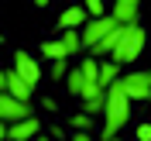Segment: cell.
<instances>
[{
  "mask_svg": "<svg viewBox=\"0 0 151 141\" xmlns=\"http://www.w3.org/2000/svg\"><path fill=\"white\" fill-rule=\"evenodd\" d=\"M127 117H131V96H127V90H124L120 79H113V83L106 86V107H103V131H100V138L113 141L117 131L127 124Z\"/></svg>",
  "mask_w": 151,
  "mask_h": 141,
  "instance_id": "obj_1",
  "label": "cell"
},
{
  "mask_svg": "<svg viewBox=\"0 0 151 141\" xmlns=\"http://www.w3.org/2000/svg\"><path fill=\"white\" fill-rule=\"evenodd\" d=\"M144 41H148V35H144V24H137V21H131V24H124V35L120 41L113 45V62H120V66H131V62H137L144 52Z\"/></svg>",
  "mask_w": 151,
  "mask_h": 141,
  "instance_id": "obj_2",
  "label": "cell"
},
{
  "mask_svg": "<svg viewBox=\"0 0 151 141\" xmlns=\"http://www.w3.org/2000/svg\"><path fill=\"white\" fill-rule=\"evenodd\" d=\"M24 117H31V100H21V96L0 90V121L14 124V121H24Z\"/></svg>",
  "mask_w": 151,
  "mask_h": 141,
  "instance_id": "obj_3",
  "label": "cell"
},
{
  "mask_svg": "<svg viewBox=\"0 0 151 141\" xmlns=\"http://www.w3.org/2000/svg\"><path fill=\"white\" fill-rule=\"evenodd\" d=\"M120 21L113 17V10L110 14H103V17H93V21H86V31H83V48H93L100 38H106L113 28H117Z\"/></svg>",
  "mask_w": 151,
  "mask_h": 141,
  "instance_id": "obj_4",
  "label": "cell"
},
{
  "mask_svg": "<svg viewBox=\"0 0 151 141\" xmlns=\"http://www.w3.org/2000/svg\"><path fill=\"white\" fill-rule=\"evenodd\" d=\"M120 83H124V90H127V96H131V100H151V72H148V69L124 76Z\"/></svg>",
  "mask_w": 151,
  "mask_h": 141,
  "instance_id": "obj_5",
  "label": "cell"
},
{
  "mask_svg": "<svg viewBox=\"0 0 151 141\" xmlns=\"http://www.w3.org/2000/svg\"><path fill=\"white\" fill-rule=\"evenodd\" d=\"M0 90L21 96V100H31V90H35V86H28V79H24L17 69H4V72H0Z\"/></svg>",
  "mask_w": 151,
  "mask_h": 141,
  "instance_id": "obj_6",
  "label": "cell"
},
{
  "mask_svg": "<svg viewBox=\"0 0 151 141\" xmlns=\"http://www.w3.org/2000/svg\"><path fill=\"white\" fill-rule=\"evenodd\" d=\"M38 131H41V121L31 114V117H24V121H14V124H10L7 138H10V141H28V138H35Z\"/></svg>",
  "mask_w": 151,
  "mask_h": 141,
  "instance_id": "obj_7",
  "label": "cell"
},
{
  "mask_svg": "<svg viewBox=\"0 0 151 141\" xmlns=\"http://www.w3.org/2000/svg\"><path fill=\"white\" fill-rule=\"evenodd\" d=\"M14 69H17V72L28 79V86H38V79H41V69H38V62L28 55V52H14Z\"/></svg>",
  "mask_w": 151,
  "mask_h": 141,
  "instance_id": "obj_8",
  "label": "cell"
},
{
  "mask_svg": "<svg viewBox=\"0 0 151 141\" xmlns=\"http://www.w3.org/2000/svg\"><path fill=\"white\" fill-rule=\"evenodd\" d=\"M113 17L120 24H131V21L141 17V0H113Z\"/></svg>",
  "mask_w": 151,
  "mask_h": 141,
  "instance_id": "obj_9",
  "label": "cell"
},
{
  "mask_svg": "<svg viewBox=\"0 0 151 141\" xmlns=\"http://www.w3.org/2000/svg\"><path fill=\"white\" fill-rule=\"evenodd\" d=\"M86 17H89V10H86V4H72V7L62 10V17H58V28H79V24H86Z\"/></svg>",
  "mask_w": 151,
  "mask_h": 141,
  "instance_id": "obj_10",
  "label": "cell"
},
{
  "mask_svg": "<svg viewBox=\"0 0 151 141\" xmlns=\"http://www.w3.org/2000/svg\"><path fill=\"white\" fill-rule=\"evenodd\" d=\"M120 35H124V24H117V28H113L106 38H100V41L89 48V55H110V52H113V45L120 41Z\"/></svg>",
  "mask_w": 151,
  "mask_h": 141,
  "instance_id": "obj_11",
  "label": "cell"
},
{
  "mask_svg": "<svg viewBox=\"0 0 151 141\" xmlns=\"http://www.w3.org/2000/svg\"><path fill=\"white\" fill-rule=\"evenodd\" d=\"M65 90L72 96H83V90H86V72H83V66L79 69H69V76H65Z\"/></svg>",
  "mask_w": 151,
  "mask_h": 141,
  "instance_id": "obj_12",
  "label": "cell"
},
{
  "mask_svg": "<svg viewBox=\"0 0 151 141\" xmlns=\"http://www.w3.org/2000/svg\"><path fill=\"white\" fill-rule=\"evenodd\" d=\"M41 55L45 59H69V48L62 38H52V41H41Z\"/></svg>",
  "mask_w": 151,
  "mask_h": 141,
  "instance_id": "obj_13",
  "label": "cell"
},
{
  "mask_svg": "<svg viewBox=\"0 0 151 141\" xmlns=\"http://www.w3.org/2000/svg\"><path fill=\"white\" fill-rule=\"evenodd\" d=\"M120 62H100V86H110L113 79H120Z\"/></svg>",
  "mask_w": 151,
  "mask_h": 141,
  "instance_id": "obj_14",
  "label": "cell"
},
{
  "mask_svg": "<svg viewBox=\"0 0 151 141\" xmlns=\"http://www.w3.org/2000/svg\"><path fill=\"white\" fill-rule=\"evenodd\" d=\"M62 41H65L69 55H76V52L83 48V35H79V28H65V31H62Z\"/></svg>",
  "mask_w": 151,
  "mask_h": 141,
  "instance_id": "obj_15",
  "label": "cell"
},
{
  "mask_svg": "<svg viewBox=\"0 0 151 141\" xmlns=\"http://www.w3.org/2000/svg\"><path fill=\"white\" fill-rule=\"evenodd\" d=\"M103 107H106V90L86 96V110H89V114H103Z\"/></svg>",
  "mask_w": 151,
  "mask_h": 141,
  "instance_id": "obj_16",
  "label": "cell"
},
{
  "mask_svg": "<svg viewBox=\"0 0 151 141\" xmlns=\"http://www.w3.org/2000/svg\"><path fill=\"white\" fill-rule=\"evenodd\" d=\"M48 76H52L55 83H58V79L65 83V76H69V66H65V59H52V72H48Z\"/></svg>",
  "mask_w": 151,
  "mask_h": 141,
  "instance_id": "obj_17",
  "label": "cell"
},
{
  "mask_svg": "<svg viewBox=\"0 0 151 141\" xmlns=\"http://www.w3.org/2000/svg\"><path fill=\"white\" fill-rule=\"evenodd\" d=\"M89 117H93L89 110H79V114L72 117V127H86V131H89Z\"/></svg>",
  "mask_w": 151,
  "mask_h": 141,
  "instance_id": "obj_18",
  "label": "cell"
},
{
  "mask_svg": "<svg viewBox=\"0 0 151 141\" xmlns=\"http://www.w3.org/2000/svg\"><path fill=\"white\" fill-rule=\"evenodd\" d=\"M86 10L89 17H103V0H86Z\"/></svg>",
  "mask_w": 151,
  "mask_h": 141,
  "instance_id": "obj_19",
  "label": "cell"
},
{
  "mask_svg": "<svg viewBox=\"0 0 151 141\" xmlns=\"http://www.w3.org/2000/svg\"><path fill=\"white\" fill-rule=\"evenodd\" d=\"M137 141H151V124H141L137 127Z\"/></svg>",
  "mask_w": 151,
  "mask_h": 141,
  "instance_id": "obj_20",
  "label": "cell"
},
{
  "mask_svg": "<svg viewBox=\"0 0 151 141\" xmlns=\"http://www.w3.org/2000/svg\"><path fill=\"white\" fill-rule=\"evenodd\" d=\"M48 4H52V0H35V7H48Z\"/></svg>",
  "mask_w": 151,
  "mask_h": 141,
  "instance_id": "obj_21",
  "label": "cell"
}]
</instances>
